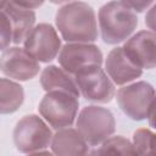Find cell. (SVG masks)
<instances>
[{"label": "cell", "mask_w": 156, "mask_h": 156, "mask_svg": "<svg viewBox=\"0 0 156 156\" xmlns=\"http://www.w3.org/2000/svg\"><path fill=\"white\" fill-rule=\"evenodd\" d=\"M73 77L79 93L88 101L106 104L113 99L115 84L101 66L85 67Z\"/></svg>", "instance_id": "52a82bcc"}, {"label": "cell", "mask_w": 156, "mask_h": 156, "mask_svg": "<svg viewBox=\"0 0 156 156\" xmlns=\"http://www.w3.org/2000/svg\"><path fill=\"white\" fill-rule=\"evenodd\" d=\"M13 143L22 154H38L50 146L52 133L49 126L37 115L22 117L13 129Z\"/></svg>", "instance_id": "8992f818"}, {"label": "cell", "mask_w": 156, "mask_h": 156, "mask_svg": "<svg viewBox=\"0 0 156 156\" xmlns=\"http://www.w3.org/2000/svg\"><path fill=\"white\" fill-rule=\"evenodd\" d=\"M156 35L151 30H140L127 39L122 46L126 55L140 68L151 69L156 65Z\"/></svg>", "instance_id": "8fae6325"}, {"label": "cell", "mask_w": 156, "mask_h": 156, "mask_svg": "<svg viewBox=\"0 0 156 156\" xmlns=\"http://www.w3.org/2000/svg\"><path fill=\"white\" fill-rule=\"evenodd\" d=\"M45 0H9V2L23 7V9H28V10H34L40 7L44 4Z\"/></svg>", "instance_id": "44dd1931"}, {"label": "cell", "mask_w": 156, "mask_h": 156, "mask_svg": "<svg viewBox=\"0 0 156 156\" xmlns=\"http://www.w3.org/2000/svg\"><path fill=\"white\" fill-rule=\"evenodd\" d=\"M0 71L16 80L26 82L34 78L39 71V61L30 56L23 48H6L0 56Z\"/></svg>", "instance_id": "30bf717a"}, {"label": "cell", "mask_w": 156, "mask_h": 156, "mask_svg": "<svg viewBox=\"0 0 156 156\" xmlns=\"http://www.w3.org/2000/svg\"><path fill=\"white\" fill-rule=\"evenodd\" d=\"M23 49L39 62H51L61 50V39L49 23H39L23 40Z\"/></svg>", "instance_id": "ba28073f"}, {"label": "cell", "mask_w": 156, "mask_h": 156, "mask_svg": "<svg viewBox=\"0 0 156 156\" xmlns=\"http://www.w3.org/2000/svg\"><path fill=\"white\" fill-rule=\"evenodd\" d=\"M116 99L119 108L130 119H152L155 107V89L150 83L140 80L122 87L118 89Z\"/></svg>", "instance_id": "3957f363"}, {"label": "cell", "mask_w": 156, "mask_h": 156, "mask_svg": "<svg viewBox=\"0 0 156 156\" xmlns=\"http://www.w3.org/2000/svg\"><path fill=\"white\" fill-rule=\"evenodd\" d=\"M50 2L52 4H62V2H68V1H72V0H49Z\"/></svg>", "instance_id": "7402d4cb"}, {"label": "cell", "mask_w": 156, "mask_h": 156, "mask_svg": "<svg viewBox=\"0 0 156 156\" xmlns=\"http://www.w3.org/2000/svg\"><path fill=\"white\" fill-rule=\"evenodd\" d=\"M4 11L10 18L12 27V43L20 44L24 40L27 34L34 27L35 23V13L33 10L23 9L16 6L11 2H7Z\"/></svg>", "instance_id": "9a60e30c"}, {"label": "cell", "mask_w": 156, "mask_h": 156, "mask_svg": "<svg viewBox=\"0 0 156 156\" xmlns=\"http://www.w3.org/2000/svg\"><path fill=\"white\" fill-rule=\"evenodd\" d=\"M102 52L91 43H67L58 52V63L69 74L74 76L89 66L102 65Z\"/></svg>", "instance_id": "9c48e42d"}, {"label": "cell", "mask_w": 156, "mask_h": 156, "mask_svg": "<svg viewBox=\"0 0 156 156\" xmlns=\"http://www.w3.org/2000/svg\"><path fill=\"white\" fill-rule=\"evenodd\" d=\"M12 43V27L9 16L4 10H0V51L9 48Z\"/></svg>", "instance_id": "d6986e66"}, {"label": "cell", "mask_w": 156, "mask_h": 156, "mask_svg": "<svg viewBox=\"0 0 156 156\" xmlns=\"http://www.w3.org/2000/svg\"><path fill=\"white\" fill-rule=\"evenodd\" d=\"M138 26L134 11L119 1H110L99 10V29L104 43L116 45L128 39Z\"/></svg>", "instance_id": "7a4b0ae2"}, {"label": "cell", "mask_w": 156, "mask_h": 156, "mask_svg": "<svg viewBox=\"0 0 156 156\" xmlns=\"http://www.w3.org/2000/svg\"><path fill=\"white\" fill-rule=\"evenodd\" d=\"M93 155H136V151L133 144L122 135L117 136H108L101 143V146L91 152Z\"/></svg>", "instance_id": "e0dca14e"}, {"label": "cell", "mask_w": 156, "mask_h": 156, "mask_svg": "<svg viewBox=\"0 0 156 156\" xmlns=\"http://www.w3.org/2000/svg\"><path fill=\"white\" fill-rule=\"evenodd\" d=\"M78 108L79 98L61 90L46 91L38 107L40 116L54 129L71 127L76 121Z\"/></svg>", "instance_id": "277c9868"}, {"label": "cell", "mask_w": 156, "mask_h": 156, "mask_svg": "<svg viewBox=\"0 0 156 156\" xmlns=\"http://www.w3.org/2000/svg\"><path fill=\"white\" fill-rule=\"evenodd\" d=\"M40 84L45 91L61 90V91L71 93L78 98L80 95L74 77L69 74L67 71H65L62 67L55 65H49L41 71Z\"/></svg>", "instance_id": "5bb4252c"}, {"label": "cell", "mask_w": 156, "mask_h": 156, "mask_svg": "<svg viewBox=\"0 0 156 156\" xmlns=\"http://www.w3.org/2000/svg\"><path fill=\"white\" fill-rule=\"evenodd\" d=\"M52 154L55 155H87L89 154V144L82 136V134L73 128L66 127L57 129V133L52 135L50 143Z\"/></svg>", "instance_id": "4fadbf2b"}, {"label": "cell", "mask_w": 156, "mask_h": 156, "mask_svg": "<svg viewBox=\"0 0 156 156\" xmlns=\"http://www.w3.org/2000/svg\"><path fill=\"white\" fill-rule=\"evenodd\" d=\"M24 101L23 87L11 79L0 78V115L16 112Z\"/></svg>", "instance_id": "2e32d148"}, {"label": "cell", "mask_w": 156, "mask_h": 156, "mask_svg": "<svg viewBox=\"0 0 156 156\" xmlns=\"http://www.w3.org/2000/svg\"><path fill=\"white\" fill-rule=\"evenodd\" d=\"M56 27L67 43H93L98 39V22L94 9L83 1L61 6L55 16Z\"/></svg>", "instance_id": "6da1fadb"}, {"label": "cell", "mask_w": 156, "mask_h": 156, "mask_svg": "<svg viewBox=\"0 0 156 156\" xmlns=\"http://www.w3.org/2000/svg\"><path fill=\"white\" fill-rule=\"evenodd\" d=\"M107 76L117 85H124L143 74V68L136 66L124 52L122 46L112 49L105 61Z\"/></svg>", "instance_id": "7c38bea8"}, {"label": "cell", "mask_w": 156, "mask_h": 156, "mask_svg": "<svg viewBox=\"0 0 156 156\" xmlns=\"http://www.w3.org/2000/svg\"><path fill=\"white\" fill-rule=\"evenodd\" d=\"M77 130L82 134L89 146H96L111 136L116 130L113 113L101 106H85L77 115Z\"/></svg>", "instance_id": "5b68a950"}, {"label": "cell", "mask_w": 156, "mask_h": 156, "mask_svg": "<svg viewBox=\"0 0 156 156\" xmlns=\"http://www.w3.org/2000/svg\"><path fill=\"white\" fill-rule=\"evenodd\" d=\"M155 0H119L124 6L130 9L134 12H143L146 9H149Z\"/></svg>", "instance_id": "ffe728a7"}, {"label": "cell", "mask_w": 156, "mask_h": 156, "mask_svg": "<svg viewBox=\"0 0 156 156\" xmlns=\"http://www.w3.org/2000/svg\"><path fill=\"white\" fill-rule=\"evenodd\" d=\"M155 134L147 128L136 129L133 134V146L136 151V155H147L152 152Z\"/></svg>", "instance_id": "ac0fdd59"}, {"label": "cell", "mask_w": 156, "mask_h": 156, "mask_svg": "<svg viewBox=\"0 0 156 156\" xmlns=\"http://www.w3.org/2000/svg\"><path fill=\"white\" fill-rule=\"evenodd\" d=\"M7 2H9V0H0V10H4L5 6L7 5Z\"/></svg>", "instance_id": "603a6c76"}]
</instances>
